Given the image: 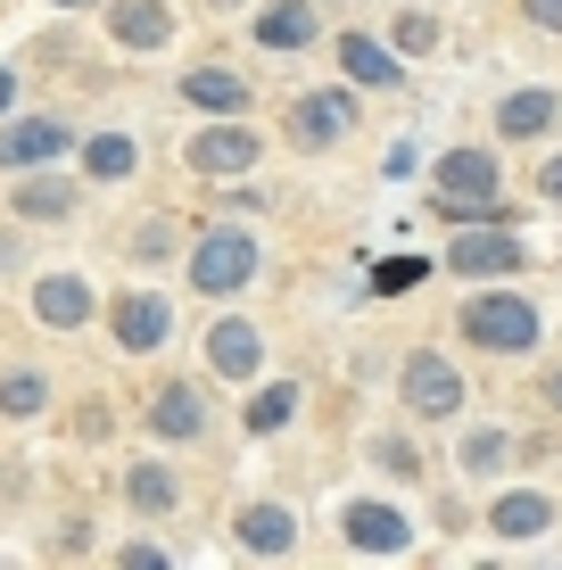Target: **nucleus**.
Masks as SVG:
<instances>
[{"instance_id":"f257e3e1","label":"nucleus","mask_w":562,"mask_h":570,"mask_svg":"<svg viewBox=\"0 0 562 570\" xmlns=\"http://www.w3.org/2000/svg\"><path fill=\"white\" fill-rule=\"evenodd\" d=\"M431 183H438V215H447V224L455 215L463 224H496V215H505L496 207V157L489 149H447Z\"/></svg>"},{"instance_id":"c756f323","label":"nucleus","mask_w":562,"mask_h":570,"mask_svg":"<svg viewBox=\"0 0 562 570\" xmlns=\"http://www.w3.org/2000/svg\"><path fill=\"white\" fill-rule=\"evenodd\" d=\"M530 9V26H546V33H562V0H521Z\"/></svg>"},{"instance_id":"cd10ccee","label":"nucleus","mask_w":562,"mask_h":570,"mask_svg":"<svg viewBox=\"0 0 562 570\" xmlns=\"http://www.w3.org/2000/svg\"><path fill=\"white\" fill-rule=\"evenodd\" d=\"M463 463H472V471H496V463H505V430H480V439L463 446Z\"/></svg>"},{"instance_id":"c85d7f7f","label":"nucleus","mask_w":562,"mask_h":570,"mask_svg":"<svg viewBox=\"0 0 562 570\" xmlns=\"http://www.w3.org/2000/svg\"><path fill=\"white\" fill-rule=\"evenodd\" d=\"M397 42H405V50H431V42H438V26H431V17H405Z\"/></svg>"},{"instance_id":"1a4fd4ad","label":"nucleus","mask_w":562,"mask_h":570,"mask_svg":"<svg viewBox=\"0 0 562 570\" xmlns=\"http://www.w3.org/2000/svg\"><path fill=\"white\" fill-rule=\"evenodd\" d=\"M447 265L455 273H521V265H530V248H521L513 232H455Z\"/></svg>"},{"instance_id":"b1692460","label":"nucleus","mask_w":562,"mask_h":570,"mask_svg":"<svg viewBox=\"0 0 562 570\" xmlns=\"http://www.w3.org/2000/svg\"><path fill=\"white\" fill-rule=\"evenodd\" d=\"M125 497H132V513H174V471L166 463H141L125 480Z\"/></svg>"},{"instance_id":"6e6552de","label":"nucleus","mask_w":562,"mask_h":570,"mask_svg":"<svg viewBox=\"0 0 562 570\" xmlns=\"http://www.w3.org/2000/svg\"><path fill=\"white\" fill-rule=\"evenodd\" d=\"M347 125H356V100H347V91H306V100L289 108V132H298L306 149H332Z\"/></svg>"},{"instance_id":"473e14b6","label":"nucleus","mask_w":562,"mask_h":570,"mask_svg":"<svg viewBox=\"0 0 562 570\" xmlns=\"http://www.w3.org/2000/svg\"><path fill=\"white\" fill-rule=\"evenodd\" d=\"M9 100H17V75H9V67H0V108H9Z\"/></svg>"},{"instance_id":"f704fd0d","label":"nucleus","mask_w":562,"mask_h":570,"mask_svg":"<svg viewBox=\"0 0 562 570\" xmlns=\"http://www.w3.org/2000/svg\"><path fill=\"white\" fill-rule=\"evenodd\" d=\"M224 9H231V0H224Z\"/></svg>"},{"instance_id":"6ab92c4d","label":"nucleus","mask_w":562,"mask_h":570,"mask_svg":"<svg viewBox=\"0 0 562 570\" xmlns=\"http://www.w3.org/2000/svg\"><path fill=\"white\" fill-rule=\"evenodd\" d=\"M33 314H42L50 331H75V323H83V314H91V289L75 282V273H50V282L33 289Z\"/></svg>"},{"instance_id":"a211bd4d","label":"nucleus","mask_w":562,"mask_h":570,"mask_svg":"<svg viewBox=\"0 0 562 570\" xmlns=\"http://www.w3.org/2000/svg\"><path fill=\"white\" fill-rule=\"evenodd\" d=\"M26 224H58V215H75V183L67 174H33V183H17V199H9Z\"/></svg>"},{"instance_id":"39448f33","label":"nucleus","mask_w":562,"mask_h":570,"mask_svg":"<svg viewBox=\"0 0 562 570\" xmlns=\"http://www.w3.org/2000/svg\"><path fill=\"white\" fill-rule=\"evenodd\" d=\"M257 166V132L248 125H207V132H190V174H216V183H231V174H248Z\"/></svg>"},{"instance_id":"f8f14e48","label":"nucleus","mask_w":562,"mask_h":570,"mask_svg":"<svg viewBox=\"0 0 562 570\" xmlns=\"http://www.w3.org/2000/svg\"><path fill=\"white\" fill-rule=\"evenodd\" d=\"M149 430H158V439H199L207 430V397L190 381H166L158 405H149Z\"/></svg>"},{"instance_id":"412c9836","label":"nucleus","mask_w":562,"mask_h":570,"mask_svg":"<svg viewBox=\"0 0 562 570\" xmlns=\"http://www.w3.org/2000/svg\"><path fill=\"white\" fill-rule=\"evenodd\" d=\"M546 125H554V100H546V91H513V100L496 108V132H505V141H538Z\"/></svg>"},{"instance_id":"bb28decb","label":"nucleus","mask_w":562,"mask_h":570,"mask_svg":"<svg viewBox=\"0 0 562 570\" xmlns=\"http://www.w3.org/2000/svg\"><path fill=\"white\" fill-rule=\"evenodd\" d=\"M373 463L390 471V480H414V471H422V455H414L405 439H381V446H373Z\"/></svg>"},{"instance_id":"a878e982","label":"nucleus","mask_w":562,"mask_h":570,"mask_svg":"<svg viewBox=\"0 0 562 570\" xmlns=\"http://www.w3.org/2000/svg\"><path fill=\"white\" fill-rule=\"evenodd\" d=\"M422 273H431V265H422V257H390V265H381V273H373V289H381V298H390V289H414V282H422Z\"/></svg>"},{"instance_id":"0eeeda50","label":"nucleus","mask_w":562,"mask_h":570,"mask_svg":"<svg viewBox=\"0 0 562 570\" xmlns=\"http://www.w3.org/2000/svg\"><path fill=\"white\" fill-rule=\"evenodd\" d=\"M108 323H116V340H125L132 356H149V347H166L174 306H166V298H149V289H125V298L108 306Z\"/></svg>"},{"instance_id":"aec40b11","label":"nucleus","mask_w":562,"mask_h":570,"mask_svg":"<svg viewBox=\"0 0 562 570\" xmlns=\"http://www.w3.org/2000/svg\"><path fill=\"white\" fill-rule=\"evenodd\" d=\"M132 166H141L132 132H91V141H83V174H91V183H125Z\"/></svg>"},{"instance_id":"20e7f679","label":"nucleus","mask_w":562,"mask_h":570,"mask_svg":"<svg viewBox=\"0 0 562 570\" xmlns=\"http://www.w3.org/2000/svg\"><path fill=\"white\" fill-rule=\"evenodd\" d=\"M405 405H414L422 422H447L463 405V372L438 356V347H414V356H405Z\"/></svg>"},{"instance_id":"393cba45","label":"nucleus","mask_w":562,"mask_h":570,"mask_svg":"<svg viewBox=\"0 0 562 570\" xmlns=\"http://www.w3.org/2000/svg\"><path fill=\"white\" fill-rule=\"evenodd\" d=\"M42 405H50L42 372H9V381H0V414H17V422H26V414H42Z\"/></svg>"},{"instance_id":"7c9ffc66","label":"nucleus","mask_w":562,"mask_h":570,"mask_svg":"<svg viewBox=\"0 0 562 570\" xmlns=\"http://www.w3.org/2000/svg\"><path fill=\"white\" fill-rule=\"evenodd\" d=\"M538 183H546V199H562V157H546V174H538Z\"/></svg>"},{"instance_id":"4468645a","label":"nucleus","mask_w":562,"mask_h":570,"mask_svg":"<svg viewBox=\"0 0 562 570\" xmlns=\"http://www.w3.org/2000/svg\"><path fill=\"white\" fill-rule=\"evenodd\" d=\"M315 26H323L315 0H274V9L257 17V42L265 50H306V42H315Z\"/></svg>"},{"instance_id":"72a5a7b5","label":"nucleus","mask_w":562,"mask_h":570,"mask_svg":"<svg viewBox=\"0 0 562 570\" xmlns=\"http://www.w3.org/2000/svg\"><path fill=\"white\" fill-rule=\"evenodd\" d=\"M58 9H91V0H58Z\"/></svg>"},{"instance_id":"9d476101","label":"nucleus","mask_w":562,"mask_h":570,"mask_svg":"<svg viewBox=\"0 0 562 570\" xmlns=\"http://www.w3.org/2000/svg\"><path fill=\"white\" fill-rule=\"evenodd\" d=\"M347 546H356V554H405L414 529H405V513H390V504H347Z\"/></svg>"},{"instance_id":"2eb2a0df","label":"nucleus","mask_w":562,"mask_h":570,"mask_svg":"<svg viewBox=\"0 0 562 570\" xmlns=\"http://www.w3.org/2000/svg\"><path fill=\"white\" fill-rule=\"evenodd\" d=\"M183 91H190V108H207V116H240V108H248V75H231V67L183 75Z\"/></svg>"},{"instance_id":"4be33fe9","label":"nucleus","mask_w":562,"mask_h":570,"mask_svg":"<svg viewBox=\"0 0 562 570\" xmlns=\"http://www.w3.org/2000/svg\"><path fill=\"white\" fill-rule=\"evenodd\" d=\"M339 67L356 75V83H397V75H405L397 58H390V50L373 42V33H347V42H339Z\"/></svg>"},{"instance_id":"f3484780","label":"nucleus","mask_w":562,"mask_h":570,"mask_svg":"<svg viewBox=\"0 0 562 570\" xmlns=\"http://www.w3.org/2000/svg\"><path fill=\"white\" fill-rule=\"evenodd\" d=\"M489 529H496V538H546V529H554V504L530 497V488H513V497H496Z\"/></svg>"},{"instance_id":"5701e85b","label":"nucleus","mask_w":562,"mask_h":570,"mask_svg":"<svg viewBox=\"0 0 562 570\" xmlns=\"http://www.w3.org/2000/svg\"><path fill=\"white\" fill-rule=\"evenodd\" d=\"M298 414V389L274 381V389H257V405H248V439H274V430Z\"/></svg>"},{"instance_id":"2f4dec72","label":"nucleus","mask_w":562,"mask_h":570,"mask_svg":"<svg viewBox=\"0 0 562 570\" xmlns=\"http://www.w3.org/2000/svg\"><path fill=\"white\" fill-rule=\"evenodd\" d=\"M546 405H554V414H562V364L546 372Z\"/></svg>"},{"instance_id":"423d86ee","label":"nucleus","mask_w":562,"mask_h":570,"mask_svg":"<svg viewBox=\"0 0 562 570\" xmlns=\"http://www.w3.org/2000/svg\"><path fill=\"white\" fill-rule=\"evenodd\" d=\"M75 132L58 125V116H26V125H9L0 132V166L9 174H26V166H58V149H67Z\"/></svg>"},{"instance_id":"9b49d317","label":"nucleus","mask_w":562,"mask_h":570,"mask_svg":"<svg viewBox=\"0 0 562 570\" xmlns=\"http://www.w3.org/2000/svg\"><path fill=\"white\" fill-rule=\"evenodd\" d=\"M108 33L125 50H166L174 42V17H166V0H125V9H108Z\"/></svg>"},{"instance_id":"f03ea898","label":"nucleus","mask_w":562,"mask_h":570,"mask_svg":"<svg viewBox=\"0 0 562 570\" xmlns=\"http://www.w3.org/2000/svg\"><path fill=\"white\" fill-rule=\"evenodd\" d=\"M463 340L489 347V356H521V347H538V306L513 298V289H480L463 306Z\"/></svg>"},{"instance_id":"ddd939ff","label":"nucleus","mask_w":562,"mask_h":570,"mask_svg":"<svg viewBox=\"0 0 562 570\" xmlns=\"http://www.w3.org/2000/svg\"><path fill=\"white\" fill-rule=\"evenodd\" d=\"M257 356H265L257 323H216V331H207V364H216L224 381H248V372H257Z\"/></svg>"},{"instance_id":"7ed1b4c3","label":"nucleus","mask_w":562,"mask_h":570,"mask_svg":"<svg viewBox=\"0 0 562 570\" xmlns=\"http://www.w3.org/2000/svg\"><path fill=\"white\" fill-rule=\"evenodd\" d=\"M190 282L207 289V298H231V289H248L257 282V240H248V232H207L199 248H190Z\"/></svg>"},{"instance_id":"dca6fc26","label":"nucleus","mask_w":562,"mask_h":570,"mask_svg":"<svg viewBox=\"0 0 562 570\" xmlns=\"http://www.w3.org/2000/svg\"><path fill=\"white\" fill-rule=\"evenodd\" d=\"M231 538H240V554H289V538H298V521H289L282 504H248Z\"/></svg>"}]
</instances>
